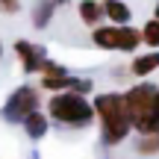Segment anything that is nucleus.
Segmentation results:
<instances>
[{"label":"nucleus","instance_id":"nucleus-1","mask_svg":"<svg viewBox=\"0 0 159 159\" xmlns=\"http://www.w3.org/2000/svg\"><path fill=\"white\" fill-rule=\"evenodd\" d=\"M94 106V121L100 127V139L103 144L115 148V144L127 142V136L133 133V118L127 112V103L121 91H100L91 100Z\"/></svg>","mask_w":159,"mask_h":159},{"label":"nucleus","instance_id":"nucleus-2","mask_svg":"<svg viewBox=\"0 0 159 159\" xmlns=\"http://www.w3.org/2000/svg\"><path fill=\"white\" fill-rule=\"evenodd\" d=\"M47 118L68 130H85L94 124V106L85 94L77 91H56L47 100Z\"/></svg>","mask_w":159,"mask_h":159},{"label":"nucleus","instance_id":"nucleus-3","mask_svg":"<svg viewBox=\"0 0 159 159\" xmlns=\"http://www.w3.org/2000/svg\"><path fill=\"white\" fill-rule=\"evenodd\" d=\"M91 44L97 50H112V53H136V47H142V30H136L133 24H100L91 30Z\"/></svg>","mask_w":159,"mask_h":159},{"label":"nucleus","instance_id":"nucleus-4","mask_svg":"<svg viewBox=\"0 0 159 159\" xmlns=\"http://www.w3.org/2000/svg\"><path fill=\"white\" fill-rule=\"evenodd\" d=\"M39 103H41V97H39L35 85H18L3 103V118L9 124H21L27 115H33L39 109Z\"/></svg>","mask_w":159,"mask_h":159},{"label":"nucleus","instance_id":"nucleus-5","mask_svg":"<svg viewBox=\"0 0 159 159\" xmlns=\"http://www.w3.org/2000/svg\"><path fill=\"white\" fill-rule=\"evenodd\" d=\"M156 91H159V85L148 83V80H142V83L130 85L127 91H121V94H124V103H127V112H130V118H133V124H136V121L150 109V103H153Z\"/></svg>","mask_w":159,"mask_h":159},{"label":"nucleus","instance_id":"nucleus-6","mask_svg":"<svg viewBox=\"0 0 159 159\" xmlns=\"http://www.w3.org/2000/svg\"><path fill=\"white\" fill-rule=\"evenodd\" d=\"M12 50H15L24 74H41V68H44V62H47V50L41 44L27 41V39H18L15 44H12Z\"/></svg>","mask_w":159,"mask_h":159},{"label":"nucleus","instance_id":"nucleus-7","mask_svg":"<svg viewBox=\"0 0 159 159\" xmlns=\"http://www.w3.org/2000/svg\"><path fill=\"white\" fill-rule=\"evenodd\" d=\"M100 3H103V18H106V24L124 27V24L133 21V9L127 6V0H100Z\"/></svg>","mask_w":159,"mask_h":159},{"label":"nucleus","instance_id":"nucleus-8","mask_svg":"<svg viewBox=\"0 0 159 159\" xmlns=\"http://www.w3.org/2000/svg\"><path fill=\"white\" fill-rule=\"evenodd\" d=\"M153 71H159V50H148V53L133 56V62H130V74H133V77L148 80Z\"/></svg>","mask_w":159,"mask_h":159},{"label":"nucleus","instance_id":"nucleus-9","mask_svg":"<svg viewBox=\"0 0 159 159\" xmlns=\"http://www.w3.org/2000/svg\"><path fill=\"white\" fill-rule=\"evenodd\" d=\"M24 133H27V139H33V142H39V139L47 136V130H50V118H47V112H41V109H35L33 115H27V118L21 121Z\"/></svg>","mask_w":159,"mask_h":159},{"label":"nucleus","instance_id":"nucleus-10","mask_svg":"<svg viewBox=\"0 0 159 159\" xmlns=\"http://www.w3.org/2000/svg\"><path fill=\"white\" fill-rule=\"evenodd\" d=\"M77 15H80V21L85 24V27H100L106 18H103V3L100 0H80L77 3Z\"/></svg>","mask_w":159,"mask_h":159},{"label":"nucleus","instance_id":"nucleus-11","mask_svg":"<svg viewBox=\"0 0 159 159\" xmlns=\"http://www.w3.org/2000/svg\"><path fill=\"white\" fill-rule=\"evenodd\" d=\"M133 130L139 133V136H150V133H159V91L153 97V103H150V109L142 115V118L133 124Z\"/></svg>","mask_w":159,"mask_h":159},{"label":"nucleus","instance_id":"nucleus-12","mask_svg":"<svg viewBox=\"0 0 159 159\" xmlns=\"http://www.w3.org/2000/svg\"><path fill=\"white\" fill-rule=\"evenodd\" d=\"M74 83H77V77H71L68 71H65V74H50V77H41L39 80V85L44 91H50V94H56V91H71Z\"/></svg>","mask_w":159,"mask_h":159},{"label":"nucleus","instance_id":"nucleus-13","mask_svg":"<svg viewBox=\"0 0 159 159\" xmlns=\"http://www.w3.org/2000/svg\"><path fill=\"white\" fill-rule=\"evenodd\" d=\"M53 15H56V0H39V3L33 6V24L39 30H47V27H50Z\"/></svg>","mask_w":159,"mask_h":159},{"label":"nucleus","instance_id":"nucleus-14","mask_svg":"<svg viewBox=\"0 0 159 159\" xmlns=\"http://www.w3.org/2000/svg\"><path fill=\"white\" fill-rule=\"evenodd\" d=\"M142 44L150 47V50H159V21L156 18H148V24L142 27Z\"/></svg>","mask_w":159,"mask_h":159},{"label":"nucleus","instance_id":"nucleus-15","mask_svg":"<svg viewBox=\"0 0 159 159\" xmlns=\"http://www.w3.org/2000/svg\"><path fill=\"white\" fill-rule=\"evenodd\" d=\"M136 153H139V156H156V153H159V133L139 136V142H136Z\"/></svg>","mask_w":159,"mask_h":159},{"label":"nucleus","instance_id":"nucleus-16","mask_svg":"<svg viewBox=\"0 0 159 159\" xmlns=\"http://www.w3.org/2000/svg\"><path fill=\"white\" fill-rule=\"evenodd\" d=\"M21 0H0V15H18L21 12Z\"/></svg>","mask_w":159,"mask_h":159},{"label":"nucleus","instance_id":"nucleus-17","mask_svg":"<svg viewBox=\"0 0 159 159\" xmlns=\"http://www.w3.org/2000/svg\"><path fill=\"white\" fill-rule=\"evenodd\" d=\"M153 18H156V21H159V3H156V15H153Z\"/></svg>","mask_w":159,"mask_h":159},{"label":"nucleus","instance_id":"nucleus-18","mask_svg":"<svg viewBox=\"0 0 159 159\" xmlns=\"http://www.w3.org/2000/svg\"><path fill=\"white\" fill-rule=\"evenodd\" d=\"M0 59H3V41H0Z\"/></svg>","mask_w":159,"mask_h":159}]
</instances>
